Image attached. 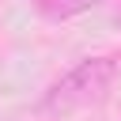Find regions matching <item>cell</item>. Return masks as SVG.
<instances>
[{
  "instance_id": "3957f363",
  "label": "cell",
  "mask_w": 121,
  "mask_h": 121,
  "mask_svg": "<svg viewBox=\"0 0 121 121\" xmlns=\"http://www.w3.org/2000/svg\"><path fill=\"white\" fill-rule=\"evenodd\" d=\"M110 23L121 26V0H113V8H110Z\"/></svg>"
},
{
  "instance_id": "6da1fadb",
  "label": "cell",
  "mask_w": 121,
  "mask_h": 121,
  "mask_svg": "<svg viewBox=\"0 0 121 121\" xmlns=\"http://www.w3.org/2000/svg\"><path fill=\"white\" fill-rule=\"evenodd\" d=\"M117 76H121V60L117 57H83L79 64H72L64 76H57L45 87V95L38 102V113L72 117L79 110H91V106L110 98Z\"/></svg>"
},
{
  "instance_id": "7a4b0ae2",
  "label": "cell",
  "mask_w": 121,
  "mask_h": 121,
  "mask_svg": "<svg viewBox=\"0 0 121 121\" xmlns=\"http://www.w3.org/2000/svg\"><path fill=\"white\" fill-rule=\"evenodd\" d=\"M106 0H30V8L42 15V19H49V23H64V19H76V15H83V11H91V8H102Z\"/></svg>"
}]
</instances>
